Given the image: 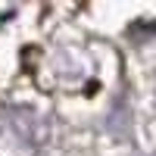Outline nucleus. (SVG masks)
Segmentation results:
<instances>
[{
    "label": "nucleus",
    "mask_w": 156,
    "mask_h": 156,
    "mask_svg": "<svg viewBox=\"0 0 156 156\" xmlns=\"http://www.w3.org/2000/svg\"><path fill=\"white\" fill-rule=\"evenodd\" d=\"M47 140V122L28 109H0V156H34Z\"/></svg>",
    "instance_id": "1"
}]
</instances>
